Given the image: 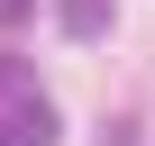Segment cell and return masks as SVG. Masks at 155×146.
Listing matches in <instances>:
<instances>
[{"label": "cell", "instance_id": "1", "mask_svg": "<svg viewBox=\"0 0 155 146\" xmlns=\"http://www.w3.org/2000/svg\"><path fill=\"white\" fill-rule=\"evenodd\" d=\"M0 137H9V146H55L64 137L55 101L37 91V73H28V55H0Z\"/></svg>", "mask_w": 155, "mask_h": 146}, {"label": "cell", "instance_id": "2", "mask_svg": "<svg viewBox=\"0 0 155 146\" xmlns=\"http://www.w3.org/2000/svg\"><path fill=\"white\" fill-rule=\"evenodd\" d=\"M55 28L64 37H101L110 28V0H55Z\"/></svg>", "mask_w": 155, "mask_h": 146}, {"label": "cell", "instance_id": "3", "mask_svg": "<svg viewBox=\"0 0 155 146\" xmlns=\"http://www.w3.org/2000/svg\"><path fill=\"white\" fill-rule=\"evenodd\" d=\"M28 9H37V0H0V28H18V18H28Z\"/></svg>", "mask_w": 155, "mask_h": 146}, {"label": "cell", "instance_id": "4", "mask_svg": "<svg viewBox=\"0 0 155 146\" xmlns=\"http://www.w3.org/2000/svg\"><path fill=\"white\" fill-rule=\"evenodd\" d=\"M0 146H9V137H0Z\"/></svg>", "mask_w": 155, "mask_h": 146}]
</instances>
